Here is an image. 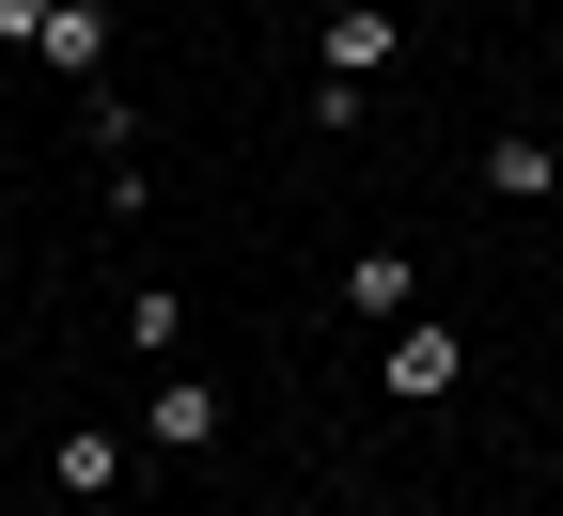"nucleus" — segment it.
I'll return each mask as SVG.
<instances>
[{"mask_svg": "<svg viewBox=\"0 0 563 516\" xmlns=\"http://www.w3.org/2000/svg\"><path fill=\"white\" fill-rule=\"evenodd\" d=\"M485 188H501V204H548L563 188V141L548 125H501V141H485Z\"/></svg>", "mask_w": 563, "mask_h": 516, "instance_id": "5", "label": "nucleus"}, {"mask_svg": "<svg viewBox=\"0 0 563 516\" xmlns=\"http://www.w3.org/2000/svg\"><path fill=\"white\" fill-rule=\"evenodd\" d=\"M454 376H470V344H454L439 314H391V360H376V392H391V407H439Z\"/></svg>", "mask_w": 563, "mask_h": 516, "instance_id": "1", "label": "nucleus"}, {"mask_svg": "<svg viewBox=\"0 0 563 516\" xmlns=\"http://www.w3.org/2000/svg\"><path fill=\"white\" fill-rule=\"evenodd\" d=\"M47 485H63V501L95 516V501L125 485V438H110V422H79V438H47Z\"/></svg>", "mask_w": 563, "mask_h": 516, "instance_id": "3", "label": "nucleus"}, {"mask_svg": "<svg viewBox=\"0 0 563 516\" xmlns=\"http://www.w3.org/2000/svg\"><path fill=\"white\" fill-rule=\"evenodd\" d=\"M391 0H329V95H361V79H391Z\"/></svg>", "mask_w": 563, "mask_h": 516, "instance_id": "2", "label": "nucleus"}, {"mask_svg": "<svg viewBox=\"0 0 563 516\" xmlns=\"http://www.w3.org/2000/svg\"><path fill=\"white\" fill-rule=\"evenodd\" d=\"M0 32H16V47H47V0H0Z\"/></svg>", "mask_w": 563, "mask_h": 516, "instance_id": "9", "label": "nucleus"}, {"mask_svg": "<svg viewBox=\"0 0 563 516\" xmlns=\"http://www.w3.org/2000/svg\"><path fill=\"white\" fill-rule=\"evenodd\" d=\"M125 344H141V360H173V344H188V298H173V282H141V298H125Z\"/></svg>", "mask_w": 563, "mask_h": 516, "instance_id": "8", "label": "nucleus"}, {"mask_svg": "<svg viewBox=\"0 0 563 516\" xmlns=\"http://www.w3.org/2000/svg\"><path fill=\"white\" fill-rule=\"evenodd\" d=\"M344 298H361V314H422V266L407 251H344Z\"/></svg>", "mask_w": 563, "mask_h": 516, "instance_id": "7", "label": "nucleus"}, {"mask_svg": "<svg viewBox=\"0 0 563 516\" xmlns=\"http://www.w3.org/2000/svg\"><path fill=\"white\" fill-rule=\"evenodd\" d=\"M47 63L95 79V63H110V0H47Z\"/></svg>", "mask_w": 563, "mask_h": 516, "instance_id": "6", "label": "nucleus"}, {"mask_svg": "<svg viewBox=\"0 0 563 516\" xmlns=\"http://www.w3.org/2000/svg\"><path fill=\"white\" fill-rule=\"evenodd\" d=\"M141 438H157V454H203V438H220V392H203V376H157V392H141Z\"/></svg>", "mask_w": 563, "mask_h": 516, "instance_id": "4", "label": "nucleus"}]
</instances>
